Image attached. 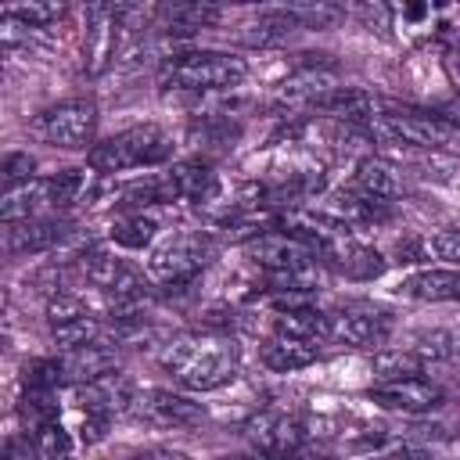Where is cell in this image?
I'll return each instance as SVG.
<instances>
[{"instance_id":"1","label":"cell","mask_w":460,"mask_h":460,"mask_svg":"<svg viewBox=\"0 0 460 460\" xmlns=\"http://www.w3.org/2000/svg\"><path fill=\"white\" fill-rule=\"evenodd\" d=\"M237 363H241L237 338L226 334V331H216V327L180 331L158 352V367L165 374H172V381L190 388V392L223 388L237 374Z\"/></svg>"},{"instance_id":"2","label":"cell","mask_w":460,"mask_h":460,"mask_svg":"<svg viewBox=\"0 0 460 460\" xmlns=\"http://www.w3.org/2000/svg\"><path fill=\"white\" fill-rule=\"evenodd\" d=\"M248 75L244 58L223 54V50H190L176 54L158 68L162 90H183V93H208V90H230Z\"/></svg>"},{"instance_id":"3","label":"cell","mask_w":460,"mask_h":460,"mask_svg":"<svg viewBox=\"0 0 460 460\" xmlns=\"http://www.w3.org/2000/svg\"><path fill=\"white\" fill-rule=\"evenodd\" d=\"M172 158V137L155 126H129L86 151V162L93 172H126V169H144V165H162Z\"/></svg>"},{"instance_id":"4","label":"cell","mask_w":460,"mask_h":460,"mask_svg":"<svg viewBox=\"0 0 460 460\" xmlns=\"http://www.w3.org/2000/svg\"><path fill=\"white\" fill-rule=\"evenodd\" d=\"M212 255H216L212 234H205V230L172 234V237H165L162 244L151 248V255H147V280L165 288V291L183 288V284H190L208 266Z\"/></svg>"},{"instance_id":"5","label":"cell","mask_w":460,"mask_h":460,"mask_svg":"<svg viewBox=\"0 0 460 460\" xmlns=\"http://www.w3.org/2000/svg\"><path fill=\"white\" fill-rule=\"evenodd\" d=\"M374 133L413 144V147H460V126L446 115L417 111V108H388L370 122Z\"/></svg>"},{"instance_id":"6","label":"cell","mask_w":460,"mask_h":460,"mask_svg":"<svg viewBox=\"0 0 460 460\" xmlns=\"http://www.w3.org/2000/svg\"><path fill=\"white\" fill-rule=\"evenodd\" d=\"M36 133L47 144L65 147V151L86 147V144H93V133H97V104L90 97L58 101L36 115Z\"/></svg>"},{"instance_id":"7","label":"cell","mask_w":460,"mask_h":460,"mask_svg":"<svg viewBox=\"0 0 460 460\" xmlns=\"http://www.w3.org/2000/svg\"><path fill=\"white\" fill-rule=\"evenodd\" d=\"M79 270H83V277L93 288L108 291L111 298H147V284L151 280L137 266H129L126 259H119L108 244H90L79 255Z\"/></svg>"},{"instance_id":"8","label":"cell","mask_w":460,"mask_h":460,"mask_svg":"<svg viewBox=\"0 0 460 460\" xmlns=\"http://www.w3.org/2000/svg\"><path fill=\"white\" fill-rule=\"evenodd\" d=\"M248 259L255 262V266H262L266 273H291V270H309V266H316V248L305 241V237H298L295 230H288V226H273V230H266V234H259V237H252L248 241Z\"/></svg>"},{"instance_id":"9","label":"cell","mask_w":460,"mask_h":460,"mask_svg":"<svg viewBox=\"0 0 460 460\" xmlns=\"http://www.w3.org/2000/svg\"><path fill=\"white\" fill-rule=\"evenodd\" d=\"M119 29H122V22L108 0L86 4V32H83V72L86 75H101L115 61Z\"/></svg>"},{"instance_id":"10","label":"cell","mask_w":460,"mask_h":460,"mask_svg":"<svg viewBox=\"0 0 460 460\" xmlns=\"http://www.w3.org/2000/svg\"><path fill=\"white\" fill-rule=\"evenodd\" d=\"M316 255H320L334 273H341V277H349V280H374V277L385 270V259H381L374 248L359 244V241L349 234V226H338L334 234H327V237L320 241Z\"/></svg>"},{"instance_id":"11","label":"cell","mask_w":460,"mask_h":460,"mask_svg":"<svg viewBox=\"0 0 460 460\" xmlns=\"http://www.w3.org/2000/svg\"><path fill=\"white\" fill-rule=\"evenodd\" d=\"M392 334V316L374 305H349L331 316V341L352 349H381Z\"/></svg>"},{"instance_id":"12","label":"cell","mask_w":460,"mask_h":460,"mask_svg":"<svg viewBox=\"0 0 460 460\" xmlns=\"http://www.w3.org/2000/svg\"><path fill=\"white\" fill-rule=\"evenodd\" d=\"M65 234H68V223L61 216L11 219V223H4V252L11 259H18V255H40V252H50L54 244H61Z\"/></svg>"},{"instance_id":"13","label":"cell","mask_w":460,"mask_h":460,"mask_svg":"<svg viewBox=\"0 0 460 460\" xmlns=\"http://www.w3.org/2000/svg\"><path fill=\"white\" fill-rule=\"evenodd\" d=\"M244 438L259 449V453H295L305 438V424L295 413H280V410H259L248 424H244Z\"/></svg>"},{"instance_id":"14","label":"cell","mask_w":460,"mask_h":460,"mask_svg":"<svg viewBox=\"0 0 460 460\" xmlns=\"http://www.w3.org/2000/svg\"><path fill=\"white\" fill-rule=\"evenodd\" d=\"M370 399L385 410H399V413H428L442 406V388L420 374L413 377H395V381H377L370 388Z\"/></svg>"},{"instance_id":"15","label":"cell","mask_w":460,"mask_h":460,"mask_svg":"<svg viewBox=\"0 0 460 460\" xmlns=\"http://www.w3.org/2000/svg\"><path fill=\"white\" fill-rule=\"evenodd\" d=\"M133 413L155 428H190L205 417L201 402L187 399V395H176V392H165V388H147L133 399Z\"/></svg>"},{"instance_id":"16","label":"cell","mask_w":460,"mask_h":460,"mask_svg":"<svg viewBox=\"0 0 460 460\" xmlns=\"http://www.w3.org/2000/svg\"><path fill=\"white\" fill-rule=\"evenodd\" d=\"M133 399H137V392H133L129 377L119 374V370H108L93 381L75 385V402L83 410H97V413H108V417L122 413V410H133Z\"/></svg>"},{"instance_id":"17","label":"cell","mask_w":460,"mask_h":460,"mask_svg":"<svg viewBox=\"0 0 460 460\" xmlns=\"http://www.w3.org/2000/svg\"><path fill=\"white\" fill-rule=\"evenodd\" d=\"M259 359H262V367H270V370H277V374H291V370H302V367H309V363L320 359V341L273 331V334L259 345Z\"/></svg>"},{"instance_id":"18","label":"cell","mask_w":460,"mask_h":460,"mask_svg":"<svg viewBox=\"0 0 460 460\" xmlns=\"http://www.w3.org/2000/svg\"><path fill=\"white\" fill-rule=\"evenodd\" d=\"M165 183H169L172 201H198V205H205V201L216 198V190H219V176H216V169H212L205 158L176 162V165L165 172Z\"/></svg>"},{"instance_id":"19","label":"cell","mask_w":460,"mask_h":460,"mask_svg":"<svg viewBox=\"0 0 460 460\" xmlns=\"http://www.w3.org/2000/svg\"><path fill=\"white\" fill-rule=\"evenodd\" d=\"M61 367H65V381H68V385H83V381H93V377L115 370V367H119V356H115V349H108V345L97 338V341L65 349V352H61Z\"/></svg>"},{"instance_id":"20","label":"cell","mask_w":460,"mask_h":460,"mask_svg":"<svg viewBox=\"0 0 460 460\" xmlns=\"http://www.w3.org/2000/svg\"><path fill=\"white\" fill-rule=\"evenodd\" d=\"M395 291L413 302H460V270H417Z\"/></svg>"},{"instance_id":"21","label":"cell","mask_w":460,"mask_h":460,"mask_svg":"<svg viewBox=\"0 0 460 460\" xmlns=\"http://www.w3.org/2000/svg\"><path fill=\"white\" fill-rule=\"evenodd\" d=\"M50 212V190H47V176H32L25 183H14L4 190L0 198V219H25V216H43Z\"/></svg>"},{"instance_id":"22","label":"cell","mask_w":460,"mask_h":460,"mask_svg":"<svg viewBox=\"0 0 460 460\" xmlns=\"http://www.w3.org/2000/svg\"><path fill=\"white\" fill-rule=\"evenodd\" d=\"M334 86H341L331 72H320V68H305V72H295V75H288L284 83H280V90H277V97H280V104H320V97H327Z\"/></svg>"},{"instance_id":"23","label":"cell","mask_w":460,"mask_h":460,"mask_svg":"<svg viewBox=\"0 0 460 460\" xmlns=\"http://www.w3.org/2000/svg\"><path fill=\"white\" fill-rule=\"evenodd\" d=\"M356 190H363L370 198H381V201H395L402 194V180H399L395 165H388L377 155H367L356 165Z\"/></svg>"},{"instance_id":"24","label":"cell","mask_w":460,"mask_h":460,"mask_svg":"<svg viewBox=\"0 0 460 460\" xmlns=\"http://www.w3.org/2000/svg\"><path fill=\"white\" fill-rule=\"evenodd\" d=\"M219 0H172L162 18H165V29L169 32H198V29H208L219 22Z\"/></svg>"},{"instance_id":"25","label":"cell","mask_w":460,"mask_h":460,"mask_svg":"<svg viewBox=\"0 0 460 460\" xmlns=\"http://www.w3.org/2000/svg\"><path fill=\"white\" fill-rule=\"evenodd\" d=\"M273 331L313 338V341H331V316L313 309V305H295V309H277L273 313Z\"/></svg>"},{"instance_id":"26","label":"cell","mask_w":460,"mask_h":460,"mask_svg":"<svg viewBox=\"0 0 460 460\" xmlns=\"http://www.w3.org/2000/svg\"><path fill=\"white\" fill-rule=\"evenodd\" d=\"M298 29H305V25H302L291 11H273V14H262V18H255L252 25H244L241 40L252 43V47H273V43L291 40Z\"/></svg>"},{"instance_id":"27","label":"cell","mask_w":460,"mask_h":460,"mask_svg":"<svg viewBox=\"0 0 460 460\" xmlns=\"http://www.w3.org/2000/svg\"><path fill=\"white\" fill-rule=\"evenodd\" d=\"M158 216H151V212H129V216H122V219H115L111 223V244H119V248H151L155 244V237H158Z\"/></svg>"},{"instance_id":"28","label":"cell","mask_w":460,"mask_h":460,"mask_svg":"<svg viewBox=\"0 0 460 460\" xmlns=\"http://www.w3.org/2000/svg\"><path fill=\"white\" fill-rule=\"evenodd\" d=\"M424 356L417 349H377L374 352V374L377 381H395V377H413L424 374Z\"/></svg>"},{"instance_id":"29","label":"cell","mask_w":460,"mask_h":460,"mask_svg":"<svg viewBox=\"0 0 460 460\" xmlns=\"http://www.w3.org/2000/svg\"><path fill=\"white\" fill-rule=\"evenodd\" d=\"M61 413L58 406V388H25L22 402H18V417L25 424V431H36L40 424L54 420Z\"/></svg>"},{"instance_id":"30","label":"cell","mask_w":460,"mask_h":460,"mask_svg":"<svg viewBox=\"0 0 460 460\" xmlns=\"http://www.w3.org/2000/svg\"><path fill=\"white\" fill-rule=\"evenodd\" d=\"M50 338H54V345L61 352L75 349V345H86V341H97L101 338V320L93 313H79V316L58 320V323H50Z\"/></svg>"},{"instance_id":"31","label":"cell","mask_w":460,"mask_h":460,"mask_svg":"<svg viewBox=\"0 0 460 460\" xmlns=\"http://www.w3.org/2000/svg\"><path fill=\"white\" fill-rule=\"evenodd\" d=\"M68 11V0H7L4 4V14L32 25V29H43V25H54L58 18H65Z\"/></svg>"},{"instance_id":"32","label":"cell","mask_w":460,"mask_h":460,"mask_svg":"<svg viewBox=\"0 0 460 460\" xmlns=\"http://www.w3.org/2000/svg\"><path fill=\"white\" fill-rule=\"evenodd\" d=\"M47 190H50V212L72 208L86 190V169H61L47 176Z\"/></svg>"},{"instance_id":"33","label":"cell","mask_w":460,"mask_h":460,"mask_svg":"<svg viewBox=\"0 0 460 460\" xmlns=\"http://www.w3.org/2000/svg\"><path fill=\"white\" fill-rule=\"evenodd\" d=\"M25 435L32 438L40 460H58V456H68L72 453V435L61 428V417H54V420L40 424L36 431H25Z\"/></svg>"},{"instance_id":"34","label":"cell","mask_w":460,"mask_h":460,"mask_svg":"<svg viewBox=\"0 0 460 460\" xmlns=\"http://www.w3.org/2000/svg\"><path fill=\"white\" fill-rule=\"evenodd\" d=\"M284 11H291L305 29H323L341 18L338 0H284Z\"/></svg>"},{"instance_id":"35","label":"cell","mask_w":460,"mask_h":460,"mask_svg":"<svg viewBox=\"0 0 460 460\" xmlns=\"http://www.w3.org/2000/svg\"><path fill=\"white\" fill-rule=\"evenodd\" d=\"M22 385L25 388H61L65 385V367L58 359H29L22 367Z\"/></svg>"},{"instance_id":"36","label":"cell","mask_w":460,"mask_h":460,"mask_svg":"<svg viewBox=\"0 0 460 460\" xmlns=\"http://www.w3.org/2000/svg\"><path fill=\"white\" fill-rule=\"evenodd\" d=\"M108 4L122 25H147L162 11V0H108Z\"/></svg>"},{"instance_id":"37","label":"cell","mask_w":460,"mask_h":460,"mask_svg":"<svg viewBox=\"0 0 460 460\" xmlns=\"http://www.w3.org/2000/svg\"><path fill=\"white\" fill-rule=\"evenodd\" d=\"M32 176H36V158H32L29 151H11V155L4 158V183H7V187L25 183V180H32Z\"/></svg>"},{"instance_id":"38","label":"cell","mask_w":460,"mask_h":460,"mask_svg":"<svg viewBox=\"0 0 460 460\" xmlns=\"http://www.w3.org/2000/svg\"><path fill=\"white\" fill-rule=\"evenodd\" d=\"M428 255H438V259L460 266V230H442V234L428 237Z\"/></svg>"},{"instance_id":"39","label":"cell","mask_w":460,"mask_h":460,"mask_svg":"<svg viewBox=\"0 0 460 460\" xmlns=\"http://www.w3.org/2000/svg\"><path fill=\"white\" fill-rule=\"evenodd\" d=\"M108 424H111V417H108V413H97V410H83L79 438H83L86 446H93V442H101V438L108 435Z\"/></svg>"},{"instance_id":"40","label":"cell","mask_w":460,"mask_h":460,"mask_svg":"<svg viewBox=\"0 0 460 460\" xmlns=\"http://www.w3.org/2000/svg\"><path fill=\"white\" fill-rule=\"evenodd\" d=\"M230 4H266V0H230Z\"/></svg>"}]
</instances>
